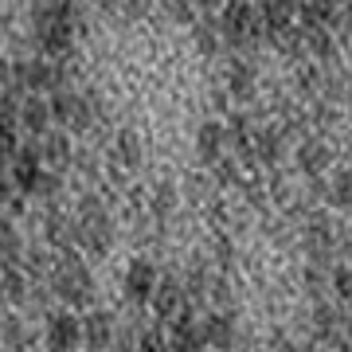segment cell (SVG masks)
<instances>
[{"instance_id": "cell-1", "label": "cell", "mask_w": 352, "mask_h": 352, "mask_svg": "<svg viewBox=\"0 0 352 352\" xmlns=\"http://www.w3.org/2000/svg\"><path fill=\"white\" fill-rule=\"evenodd\" d=\"M51 289H55L67 305H75V309L94 298V278H90L87 263H82L75 251L59 254V263H55V270H51Z\"/></svg>"}, {"instance_id": "cell-2", "label": "cell", "mask_w": 352, "mask_h": 352, "mask_svg": "<svg viewBox=\"0 0 352 352\" xmlns=\"http://www.w3.org/2000/svg\"><path fill=\"white\" fill-rule=\"evenodd\" d=\"M75 243L82 247L87 254H106L110 251V239H113V227H110V215L102 212V204L94 196L82 200L78 208V219H75Z\"/></svg>"}, {"instance_id": "cell-3", "label": "cell", "mask_w": 352, "mask_h": 352, "mask_svg": "<svg viewBox=\"0 0 352 352\" xmlns=\"http://www.w3.org/2000/svg\"><path fill=\"white\" fill-rule=\"evenodd\" d=\"M39 43L43 51L59 55V51L71 47V36H75V16H71V4H39Z\"/></svg>"}, {"instance_id": "cell-4", "label": "cell", "mask_w": 352, "mask_h": 352, "mask_svg": "<svg viewBox=\"0 0 352 352\" xmlns=\"http://www.w3.org/2000/svg\"><path fill=\"white\" fill-rule=\"evenodd\" d=\"M223 36L231 39V43H251V39L258 36V12H254L247 0H227Z\"/></svg>"}, {"instance_id": "cell-5", "label": "cell", "mask_w": 352, "mask_h": 352, "mask_svg": "<svg viewBox=\"0 0 352 352\" xmlns=\"http://www.w3.org/2000/svg\"><path fill=\"white\" fill-rule=\"evenodd\" d=\"M82 344V321L75 314H55L47 325V352H75Z\"/></svg>"}, {"instance_id": "cell-6", "label": "cell", "mask_w": 352, "mask_h": 352, "mask_svg": "<svg viewBox=\"0 0 352 352\" xmlns=\"http://www.w3.org/2000/svg\"><path fill=\"white\" fill-rule=\"evenodd\" d=\"M153 286H157V266L149 258H133L126 270V298L133 305H149Z\"/></svg>"}, {"instance_id": "cell-7", "label": "cell", "mask_w": 352, "mask_h": 352, "mask_svg": "<svg viewBox=\"0 0 352 352\" xmlns=\"http://www.w3.org/2000/svg\"><path fill=\"white\" fill-rule=\"evenodd\" d=\"M153 309L161 317H180V309H184V286L176 282V278H157V286H153Z\"/></svg>"}, {"instance_id": "cell-8", "label": "cell", "mask_w": 352, "mask_h": 352, "mask_svg": "<svg viewBox=\"0 0 352 352\" xmlns=\"http://www.w3.org/2000/svg\"><path fill=\"white\" fill-rule=\"evenodd\" d=\"M200 333H204V349H212V352H227L231 344H235V321L227 314H215V317H208L200 325Z\"/></svg>"}, {"instance_id": "cell-9", "label": "cell", "mask_w": 352, "mask_h": 352, "mask_svg": "<svg viewBox=\"0 0 352 352\" xmlns=\"http://www.w3.org/2000/svg\"><path fill=\"white\" fill-rule=\"evenodd\" d=\"M39 153H36V145H24V149H16V164H12V180L24 188V196L32 188H36V180H39Z\"/></svg>"}, {"instance_id": "cell-10", "label": "cell", "mask_w": 352, "mask_h": 352, "mask_svg": "<svg viewBox=\"0 0 352 352\" xmlns=\"http://www.w3.org/2000/svg\"><path fill=\"white\" fill-rule=\"evenodd\" d=\"M173 352H200L204 349V333H200V321H192L188 314L176 317L173 325V344H168Z\"/></svg>"}, {"instance_id": "cell-11", "label": "cell", "mask_w": 352, "mask_h": 352, "mask_svg": "<svg viewBox=\"0 0 352 352\" xmlns=\"http://www.w3.org/2000/svg\"><path fill=\"white\" fill-rule=\"evenodd\" d=\"M47 118H51L47 102L36 98V94H28V98L20 102V110H16V126H24L28 133H43V129H47Z\"/></svg>"}, {"instance_id": "cell-12", "label": "cell", "mask_w": 352, "mask_h": 352, "mask_svg": "<svg viewBox=\"0 0 352 352\" xmlns=\"http://www.w3.org/2000/svg\"><path fill=\"white\" fill-rule=\"evenodd\" d=\"M16 110H20V102L12 94H0V157H8L16 153Z\"/></svg>"}, {"instance_id": "cell-13", "label": "cell", "mask_w": 352, "mask_h": 352, "mask_svg": "<svg viewBox=\"0 0 352 352\" xmlns=\"http://www.w3.org/2000/svg\"><path fill=\"white\" fill-rule=\"evenodd\" d=\"M82 340H87L90 352H102L106 344L113 340V321L110 314H90L87 325H82Z\"/></svg>"}, {"instance_id": "cell-14", "label": "cell", "mask_w": 352, "mask_h": 352, "mask_svg": "<svg viewBox=\"0 0 352 352\" xmlns=\"http://www.w3.org/2000/svg\"><path fill=\"white\" fill-rule=\"evenodd\" d=\"M16 82H28L32 90H47V87H59V71L39 59V63L16 67Z\"/></svg>"}, {"instance_id": "cell-15", "label": "cell", "mask_w": 352, "mask_h": 352, "mask_svg": "<svg viewBox=\"0 0 352 352\" xmlns=\"http://www.w3.org/2000/svg\"><path fill=\"white\" fill-rule=\"evenodd\" d=\"M294 8H298V0H263L266 32H286L289 20H294Z\"/></svg>"}, {"instance_id": "cell-16", "label": "cell", "mask_w": 352, "mask_h": 352, "mask_svg": "<svg viewBox=\"0 0 352 352\" xmlns=\"http://www.w3.org/2000/svg\"><path fill=\"white\" fill-rule=\"evenodd\" d=\"M24 254V239L8 219H0V266H16V258Z\"/></svg>"}, {"instance_id": "cell-17", "label": "cell", "mask_w": 352, "mask_h": 352, "mask_svg": "<svg viewBox=\"0 0 352 352\" xmlns=\"http://www.w3.org/2000/svg\"><path fill=\"white\" fill-rule=\"evenodd\" d=\"M43 161L55 164V173L71 164V141H67V133H47V145H43Z\"/></svg>"}, {"instance_id": "cell-18", "label": "cell", "mask_w": 352, "mask_h": 352, "mask_svg": "<svg viewBox=\"0 0 352 352\" xmlns=\"http://www.w3.org/2000/svg\"><path fill=\"white\" fill-rule=\"evenodd\" d=\"M4 298H8L12 305H24L28 278H24V270H20V266H4Z\"/></svg>"}, {"instance_id": "cell-19", "label": "cell", "mask_w": 352, "mask_h": 352, "mask_svg": "<svg viewBox=\"0 0 352 352\" xmlns=\"http://www.w3.org/2000/svg\"><path fill=\"white\" fill-rule=\"evenodd\" d=\"M219 145H223V129L215 126H204L200 129V157L204 161H215V153H219Z\"/></svg>"}, {"instance_id": "cell-20", "label": "cell", "mask_w": 352, "mask_h": 352, "mask_svg": "<svg viewBox=\"0 0 352 352\" xmlns=\"http://www.w3.org/2000/svg\"><path fill=\"white\" fill-rule=\"evenodd\" d=\"M298 161H302V168L317 173V168H325V164H329V153H325V145H317V141H309V145H302V153H298Z\"/></svg>"}, {"instance_id": "cell-21", "label": "cell", "mask_w": 352, "mask_h": 352, "mask_svg": "<svg viewBox=\"0 0 352 352\" xmlns=\"http://www.w3.org/2000/svg\"><path fill=\"white\" fill-rule=\"evenodd\" d=\"M118 149H122V161L129 164V168H133V164L141 161V145H138V138H133V133H118Z\"/></svg>"}, {"instance_id": "cell-22", "label": "cell", "mask_w": 352, "mask_h": 352, "mask_svg": "<svg viewBox=\"0 0 352 352\" xmlns=\"http://www.w3.org/2000/svg\"><path fill=\"white\" fill-rule=\"evenodd\" d=\"M278 153H282V138H278L274 129H266L263 138H258V157L263 161H278Z\"/></svg>"}, {"instance_id": "cell-23", "label": "cell", "mask_w": 352, "mask_h": 352, "mask_svg": "<svg viewBox=\"0 0 352 352\" xmlns=\"http://www.w3.org/2000/svg\"><path fill=\"white\" fill-rule=\"evenodd\" d=\"M329 200L337 204V208H349V168H340L337 180H333V196Z\"/></svg>"}, {"instance_id": "cell-24", "label": "cell", "mask_w": 352, "mask_h": 352, "mask_svg": "<svg viewBox=\"0 0 352 352\" xmlns=\"http://www.w3.org/2000/svg\"><path fill=\"white\" fill-rule=\"evenodd\" d=\"M67 227H71V223H67V215L51 212V215H47V239H51V243H55V239H67Z\"/></svg>"}, {"instance_id": "cell-25", "label": "cell", "mask_w": 352, "mask_h": 352, "mask_svg": "<svg viewBox=\"0 0 352 352\" xmlns=\"http://www.w3.org/2000/svg\"><path fill=\"white\" fill-rule=\"evenodd\" d=\"M231 90L235 94H247L251 90V67H231Z\"/></svg>"}, {"instance_id": "cell-26", "label": "cell", "mask_w": 352, "mask_h": 352, "mask_svg": "<svg viewBox=\"0 0 352 352\" xmlns=\"http://www.w3.org/2000/svg\"><path fill=\"white\" fill-rule=\"evenodd\" d=\"M32 192H39L43 200H51L55 192H59V176H51V173H39V180H36V188Z\"/></svg>"}, {"instance_id": "cell-27", "label": "cell", "mask_w": 352, "mask_h": 352, "mask_svg": "<svg viewBox=\"0 0 352 352\" xmlns=\"http://www.w3.org/2000/svg\"><path fill=\"white\" fill-rule=\"evenodd\" d=\"M4 340H8L12 349H20V344H24V329H20V321H16V317H8V321H4Z\"/></svg>"}, {"instance_id": "cell-28", "label": "cell", "mask_w": 352, "mask_h": 352, "mask_svg": "<svg viewBox=\"0 0 352 352\" xmlns=\"http://www.w3.org/2000/svg\"><path fill=\"white\" fill-rule=\"evenodd\" d=\"M333 289H337L340 302H349V266H340L337 274H333Z\"/></svg>"}, {"instance_id": "cell-29", "label": "cell", "mask_w": 352, "mask_h": 352, "mask_svg": "<svg viewBox=\"0 0 352 352\" xmlns=\"http://www.w3.org/2000/svg\"><path fill=\"white\" fill-rule=\"evenodd\" d=\"M317 333H333V309H329V305H321V309H317Z\"/></svg>"}, {"instance_id": "cell-30", "label": "cell", "mask_w": 352, "mask_h": 352, "mask_svg": "<svg viewBox=\"0 0 352 352\" xmlns=\"http://www.w3.org/2000/svg\"><path fill=\"white\" fill-rule=\"evenodd\" d=\"M8 196H12V180H8L4 168H0V204H8Z\"/></svg>"}, {"instance_id": "cell-31", "label": "cell", "mask_w": 352, "mask_h": 352, "mask_svg": "<svg viewBox=\"0 0 352 352\" xmlns=\"http://www.w3.org/2000/svg\"><path fill=\"white\" fill-rule=\"evenodd\" d=\"M200 47H204V51H215V32L200 28Z\"/></svg>"}, {"instance_id": "cell-32", "label": "cell", "mask_w": 352, "mask_h": 352, "mask_svg": "<svg viewBox=\"0 0 352 352\" xmlns=\"http://www.w3.org/2000/svg\"><path fill=\"white\" fill-rule=\"evenodd\" d=\"M204 8H215V4H223V0H200Z\"/></svg>"}, {"instance_id": "cell-33", "label": "cell", "mask_w": 352, "mask_h": 352, "mask_svg": "<svg viewBox=\"0 0 352 352\" xmlns=\"http://www.w3.org/2000/svg\"><path fill=\"white\" fill-rule=\"evenodd\" d=\"M200 352H208V349H200Z\"/></svg>"}]
</instances>
